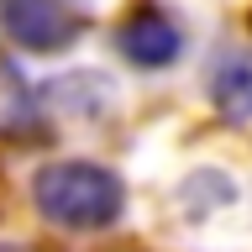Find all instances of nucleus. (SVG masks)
Segmentation results:
<instances>
[{
	"label": "nucleus",
	"instance_id": "f257e3e1",
	"mask_svg": "<svg viewBox=\"0 0 252 252\" xmlns=\"http://www.w3.org/2000/svg\"><path fill=\"white\" fill-rule=\"evenodd\" d=\"M32 200L63 231H100L126 210V184L100 163H47L32 179Z\"/></svg>",
	"mask_w": 252,
	"mask_h": 252
},
{
	"label": "nucleus",
	"instance_id": "f03ea898",
	"mask_svg": "<svg viewBox=\"0 0 252 252\" xmlns=\"http://www.w3.org/2000/svg\"><path fill=\"white\" fill-rule=\"evenodd\" d=\"M5 32L32 53H63L74 47V37L84 32V11L68 0H5L0 11Z\"/></svg>",
	"mask_w": 252,
	"mask_h": 252
},
{
	"label": "nucleus",
	"instance_id": "7ed1b4c3",
	"mask_svg": "<svg viewBox=\"0 0 252 252\" xmlns=\"http://www.w3.org/2000/svg\"><path fill=\"white\" fill-rule=\"evenodd\" d=\"M179 47H184V37L173 27V16L158 11V5H142L121 21V53L137 68H163V63L179 58Z\"/></svg>",
	"mask_w": 252,
	"mask_h": 252
},
{
	"label": "nucleus",
	"instance_id": "20e7f679",
	"mask_svg": "<svg viewBox=\"0 0 252 252\" xmlns=\"http://www.w3.org/2000/svg\"><path fill=\"white\" fill-rule=\"evenodd\" d=\"M32 131H37V94L0 53V137H32Z\"/></svg>",
	"mask_w": 252,
	"mask_h": 252
},
{
	"label": "nucleus",
	"instance_id": "39448f33",
	"mask_svg": "<svg viewBox=\"0 0 252 252\" xmlns=\"http://www.w3.org/2000/svg\"><path fill=\"white\" fill-rule=\"evenodd\" d=\"M210 94H216L220 116L231 121H252V53L247 58H226L210 79Z\"/></svg>",
	"mask_w": 252,
	"mask_h": 252
}]
</instances>
